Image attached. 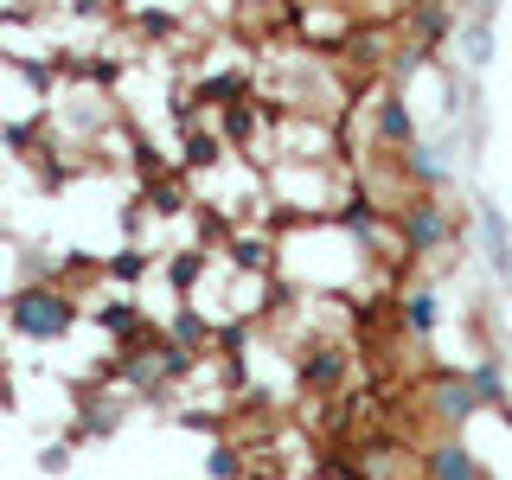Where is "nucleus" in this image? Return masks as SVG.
Instances as JSON below:
<instances>
[{"mask_svg": "<svg viewBox=\"0 0 512 480\" xmlns=\"http://www.w3.org/2000/svg\"><path fill=\"white\" fill-rule=\"evenodd\" d=\"M423 410L436 416V423L455 436V429H468L474 416H487V404H480V391H474V378H468V365H436V372L423 378Z\"/></svg>", "mask_w": 512, "mask_h": 480, "instance_id": "nucleus-3", "label": "nucleus"}, {"mask_svg": "<svg viewBox=\"0 0 512 480\" xmlns=\"http://www.w3.org/2000/svg\"><path fill=\"white\" fill-rule=\"evenodd\" d=\"M0 320H7V333H20L32 346H58V340L77 333L84 301H77L64 282H20V288H7V301H0Z\"/></svg>", "mask_w": 512, "mask_h": 480, "instance_id": "nucleus-1", "label": "nucleus"}, {"mask_svg": "<svg viewBox=\"0 0 512 480\" xmlns=\"http://www.w3.org/2000/svg\"><path fill=\"white\" fill-rule=\"evenodd\" d=\"M397 320H404V333L410 340H423V346H436L442 340V295H436V282H416L397 295Z\"/></svg>", "mask_w": 512, "mask_h": 480, "instance_id": "nucleus-6", "label": "nucleus"}, {"mask_svg": "<svg viewBox=\"0 0 512 480\" xmlns=\"http://www.w3.org/2000/svg\"><path fill=\"white\" fill-rule=\"evenodd\" d=\"M416 480H487V461L474 455L461 436H436L416 455Z\"/></svg>", "mask_w": 512, "mask_h": 480, "instance_id": "nucleus-4", "label": "nucleus"}, {"mask_svg": "<svg viewBox=\"0 0 512 480\" xmlns=\"http://www.w3.org/2000/svg\"><path fill=\"white\" fill-rule=\"evenodd\" d=\"M205 480H244V448H237V442H212V455H205Z\"/></svg>", "mask_w": 512, "mask_h": 480, "instance_id": "nucleus-16", "label": "nucleus"}, {"mask_svg": "<svg viewBox=\"0 0 512 480\" xmlns=\"http://www.w3.org/2000/svg\"><path fill=\"white\" fill-rule=\"evenodd\" d=\"M116 423H122V410H109V404H90V416H84L77 429H84V436H109Z\"/></svg>", "mask_w": 512, "mask_h": 480, "instance_id": "nucleus-17", "label": "nucleus"}, {"mask_svg": "<svg viewBox=\"0 0 512 480\" xmlns=\"http://www.w3.org/2000/svg\"><path fill=\"white\" fill-rule=\"evenodd\" d=\"M474 231H480V250H487V269L500 282H512V224H506V212L493 199L474 205Z\"/></svg>", "mask_w": 512, "mask_h": 480, "instance_id": "nucleus-7", "label": "nucleus"}, {"mask_svg": "<svg viewBox=\"0 0 512 480\" xmlns=\"http://www.w3.org/2000/svg\"><path fill=\"white\" fill-rule=\"evenodd\" d=\"M404 32L416 52H442L448 32H455V13H448V0H410L404 7Z\"/></svg>", "mask_w": 512, "mask_h": 480, "instance_id": "nucleus-8", "label": "nucleus"}, {"mask_svg": "<svg viewBox=\"0 0 512 480\" xmlns=\"http://www.w3.org/2000/svg\"><path fill=\"white\" fill-rule=\"evenodd\" d=\"M64 461H71V442H45V455H39V468H45V474H58V468H64Z\"/></svg>", "mask_w": 512, "mask_h": 480, "instance_id": "nucleus-18", "label": "nucleus"}, {"mask_svg": "<svg viewBox=\"0 0 512 480\" xmlns=\"http://www.w3.org/2000/svg\"><path fill=\"white\" fill-rule=\"evenodd\" d=\"M468 378H474L480 404H487L493 416H512V384H506V365L493 359V352H487V359H474V365H468Z\"/></svg>", "mask_w": 512, "mask_h": 480, "instance_id": "nucleus-12", "label": "nucleus"}, {"mask_svg": "<svg viewBox=\"0 0 512 480\" xmlns=\"http://www.w3.org/2000/svg\"><path fill=\"white\" fill-rule=\"evenodd\" d=\"M461 58H468L474 71H487V64H493V13H474V20L461 26Z\"/></svg>", "mask_w": 512, "mask_h": 480, "instance_id": "nucleus-14", "label": "nucleus"}, {"mask_svg": "<svg viewBox=\"0 0 512 480\" xmlns=\"http://www.w3.org/2000/svg\"><path fill=\"white\" fill-rule=\"evenodd\" d=\"M256 122H263V103H224L218 141H224V148H244V141L256 135Z\"/></svg>", "mask_w": 512, "mask_h": 480, "instance_id": "nucleus-13", "label": "nucleus"}, {"mask_svg": "<svg viewBox=\"0 0 512 480\" xmlns=\"http://www.w3.org/2000/svg\"><path fill=\"white\" fill-rule=\"evenodd\" d=\"M397 167H404L410 192H448V160L436 141H410L404 154H397Z\"/></svg>", "mask_w": 512, "mask_h": 480, "instance_id": "nucleus-9", "label": "nucleus"}, {"mask_svg": "<svg viewBox=\"0 0 512 480\" xmlns=\"http://www.w3.org/2000/svg\"><path fill=\"white\" fill-rule=\"evenodd\" d=\"M410 141H423V135H416V109H410V96H404V90H378V96H372V148L404 154Z\"/></svg>", "mask_w": 512, "mask_h": 480, "instance_id": "nucleus-5", "label": "nucleus"}, {"mask_svg": "<svg viewBox=\"0 0 512 480\" xmlns=\"http://www.w3.org/2000/svg\"><path fill=\"white\" fill-rule=\"evenodd\" d=\"M301 384H308V391H340L346 384V352L340 346H308L301 352Z\"/></svg>", "mask_w": 512, "mask_h": 480, "instance_id": "nucleus-11", "label": "nucleus"}, {"mask_svg": "<svg viewBox=\"0 0 512 480\" xmlns=\"http://www.w3.org/2000/svg\"><path fill=\"white\" fill-rule=\"evenodd\" d=\"M96 327H103L116 346H135V340H148V320H141V301H128V295L103 301V308H96Z\"/></svg>", "mask_w": 512, "mask_h": 480, "instance_id": "nucleus-10", "label": "nucleus"}, {"mask_svg": "<svg viewBox=\"0 0 512 480\" xmlns=\"http://www.w3.org/2000/svg\"><path fill=\"white\" fill-rule=\"evenodd\" d=\"M391 218H397V237H404L410 256H448L461 244V224H455L442 192H404L391 205Z\"/></svg>", "mask_w": 512, "mask_h": 480, "instance_id": "nucleus-2", "label": "nucleus"}, {"mask_svg": "<svg viewBox=\"0 0 512 480\" xmlns=\"http://www.w3.org/2000/svg\"><path fill=\"white\" fill-rule=\"evenodd\" d=\"M212 320H205L199 308H173V320H167V340H180V346H192V352H205V340H212Z\"/></svg>", "mask_w": 512, "mask_h": 480, "instance_id": "nucleus-15", "label": "nucleus"}]
</instances>
